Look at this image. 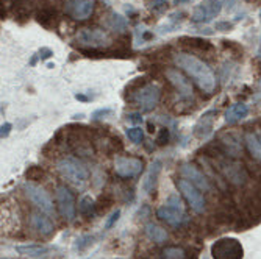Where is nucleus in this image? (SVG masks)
Wrapping results in <instances>:
<instances>
[{
    "label": "nucleus",
    "mask_w": 261,
    "mask_h": 259,
    "mask_svg": "<svg viewBox=\"0 0 261 259\" xmlns=\"http://www.w3.org/2000/svg\"><path fill=\"white\" fill-rule=\"evenodd\" d=\"M174 63L178 69H181L183 72H186V75L189 78H193L196 81V84L205 94L215 92L216 75H215V72H213V69L205 61H202L200 58H197L196 55L189 53V52H183V53L174 55Z\"/></svg>",
    "instance_id": "f257e3e1"
},
{
    "label": "nucleus",
    "mask_w": 261,
    "mask_h": 259,
    "mask_svg": "<svg viewBox=\"0 0 261 259\" xmlns=\"http://www.w3.org/2000/svg\"><path fill=\"white\" fill-rule=\"evenodd\" d=\"M156 217L171 226H180L186 220L185 206L178 195H171L163 206L156 209Z\"/></svg>",
    "instance_id": "f03ea898"
},
{
    "label": "nucleus",
    "mask_w": 261,
    "mask_h": 259,
    "mask_svg": "<svg viewBox=\"0 0 261 259\" xmlns=\"http://www.w3.org/2000/svg\"><path fill=\"white\" fill-rule=\"evenodd\" d=\"M161 88L156 83H146L133 92L132 102L142 111H152L161 100Z\"/></svg>",
    "instance_id": "7ed1b4c3"
},
{
    "label": "nucleus",
    "mask_w": 261,
    "mask_h": 259,
    "mask_svg": "<svg viewBox=\"0 0 261 259\" xmlns=\"http://www.w3.org/2000/svg\"><path fill=\"white\" fill-rule=\"evenodd\" d=\"M75 42L85 49H105V47L111 45V38L108 36L107 32L100 28H82L75 35Z\"/></svg>",
    "instance_id": "20e7f679"
},
{
    "label": "nucleus",
    "mask_w": 261,
    "mask_h": 259,
    "mask_svg": "<svg viewBox=\"0 0 261 259\" xmlns=\"http://www.w3.org/2000/svg\"><path fill=\"white\" fill-rule=\"evenodd\" d=\"M213 259H243L244 248L234 238H222L211 245Z\"/></svg>",
    "instance_id": "39448f33"
},
{
    "label": "nucleus",
    "mask_w": 261,
    "mask_h": 259,
    "mask_svg": "<svg viewBox=\"0 0 261 259\" xmlns=\"http://www.w3.org/2000/svg\"><path fill=\"white\" fill-rule=\"evenodd\" d=\"M58 172L72 184H83L88 180V169L75 158H64L57 164Z\"/></svg>",
    "instance_id": "423d86ee"
},
{
    "label": "nucleus",
    "mask_w": 261,
    "mask_h": 259,
    "mask_svg": "<svg viewBox=\"0 0 261 259\" xmlns=\"http://www.w3.org/2000/svg\"><path fill=\"white\" fill-rule=\"evenodd\" d=\"M23 194L25 197L45 214H54L55 213V205L54 200L50 198L49 192L44 187L35 184V183H25L23 184Z\"/></svg>",
    "instance_id": "0eeeda50"
},
{
    "label": "nucleus",
    "mask_w": 261,
    "mask_h": 259,
    "mask_svg": "<svg viewBox=\"0 0 261 259\" xmlns=\"http://www.w3.org/2000/svg\"><path fill=\"white\" fill-rule=\"evenodd\" d=\"M177 187H178V191L183 194V197L188 202L189 208H191L194 213H197V214L205 213L206 202H205V197L202 195V192H200V189L197 186H194L191 181H188L186 178H180V180H177Z\"/></svg>",
    "instance_id": "6e6552de"
},
{
    "label": "nucleus",
    "mask_w": 261,
    "mask_h": 259,
    "mask_svg": "<svg viewBox=\"0 0 261 259\" xmlns=\"http://www.w3.org/2000/svg\"><path fill=\"white\" fill-rule=\"evenodd\" d=\"M142 169H144V162L135 156H116L114 158V172L121 178H133L138 177Z\"/></svg>",
    "instance_id": "1a4fd4ad"
},
{
    "label": "nucleus",
    "mask_w": 261,
    "mask_h": 259,
    "mask_svg": "<svg viewBox=\"0 0 261 259\" xmlns=\"http://www.w3.org/2000/svg\"><path fill=\"white\" fill-rule=\"evenodd\" d=\"M55 197H57V206L60 214L67 220L72 222L75 219V213H77V206H75V198L72 195L66 186H58L55 191Z\"/></svg>",
    "instance_id": "9d476101"
},
{
    "label": "nucleus",
    "mask_w": 261,
    "mask_h": 259,
    "mask_svg": "<svg viewBox=\"0 0 261 259\" xmlns=\"http://www.w3.org/2000/svg\"><path fill=\"white\" fill-rule=\"evenodd\" d=\"M222 10V2L221 0H202V2L194 8L191 20L193 22H210L211 19H215L219 16Z\"/></svg>",
    "instance_id": "9b49d317"
},
{
    "label": "nucleus",
    "mask_w": 261,
    "mask_h": 259,
    "mask_svg": "<svg viewBox=\"0 0 261 259\" xmlns=\"http://www.w3.org/2000/svg\"><path fill=\"white\" fill-rule=\"evenodd\" d=\"M64 11L75 20H86L94 11V0H63Z\"/></svg>",
    "instance_id": "f8f14e48"
},
{
    "label": "nucleus",
    "mask_w": 261,
    "mask_h": 259,
    "mask_svg": "<svg viewBox=\"0 0 261 259\" xmlns=\"http://www.w3.org/2000/svg\"><path fill=\"white\" fill-rule=\"evenodd\" d=\"M164 75L166 78L169 80V83L178 91V94L183 97V99H191L193 97V86H191V81H189L181 72L180 69H175V67H168L164 70Z\"/></svg>",
    "instance_id": "ddd939ff"
},
{
    "label": "nucleus",
    "mask_w": 261,
    "mask_h": 259,
    "mask_svg": "<svg viewBox=\"0 0 261 259\" xmlns=\"http://www.w3.org/2000/svg\"><path fill=\"white\" fill-rule=\"evenodd\" d=\"M219 170L222 172V175L227 178V181L236 184V186H243L247 181V172L246 169L241 166L240 162L236 161H222L219 164Z\"/></svg>",
    "instance_id": "4468645a"
},
{
    "label": "nucleus",
    "mask_w": 261,
    "mask_h": 259,
    "mask_svg": "<svg viewBox=\"0 0 261 259\" xmlns=\"http://www.w3.org/2000/svg\"><path fill=\"white\" fill-rule=\"evenodd\" d=\"M180 174L183 178H186L188 181H191L194 186H197L200 191H210V183H208V178L203 175V172H200L194 164H183L181 169H180Z\"/></svg>",
    "instance_id": "2eb2a0df"
},
{
    "label": "nucleus",
    "mask_w": 261,
    "mask_h": 259,
    "mask_svg": "<svg viewBox=\"0 0 261 259\" xmlns=\"http://www.w3.org/2000/svg\"><path fill=\"white\" fill-rule=\"evenodd\" d=\"M30 223H32L33 229H36L41 236H50V234L55 231L54 222L41 213H33L30 217Z\"/></svg>",
    "instance_id": "dca6fc26"
},
{
    "label": "nucleus",
    "mask_w": 261,
    "mask_h": 259,
    "mask_svg": "<svg viewBox=\"0 0 261 259\" xmlns=\"http://www.w3.org/2000/svg\"><path fill=\"white\" fill-rule=\"evenodd\" d=\"M215 117H216V111H208L205 112L199 122L196 124V128H194V134L200 139L206 137L211 131H213V124H215Z\"/></svg>",
    "instance_id": "f3484780"
},
{
    "label": "nucleus",
    "mask_w": 261,
    "mask_h": 259,
    "mask_svg": "<svg viewBox=\"0 0 261 259\" xmlns=\"http://www.w3.org/2000/svg\"><path fill=\"white\" fill-rule=\"evenodd\" d=\"M183 45L186 49H189L191 52H202V53H211L215 50L213 44L206 39H200V38H183Z\"/></svg>",
    "instance_id": "a211bd4d"
},
{
    "label": "nucleus",
    "mask_w": 261,
    "mask_h": 259,
    "mask_svg": "<svg viewBox=\"0 0 261 259\" xmlns=\"http://www.w3.org/2000/svg\"><path fill=\"white\" fill-rule=\"evenodd\" d=\"M161 172V161L156 159L152 162V166L144 178V183H142V189H144V192L147 194H152L153 189H155V184H156V180H158V175Z\"/></svg>",
    "instance_id": "6ab92c4d"
},
{
    "label": "nucleus",
    "mask_w": 261,
    "mask_h": 259,
    "mask_svg": "<svg viewBox=\"0 0 261 259\" xmlns=\"http://www.w3.org/2000/svg\"><path fill=\"white\" fill-rule=\"evenodd\" d=\"M249 114V106L246 103H234L231 105L227 112H225V121L227 124H234V122H240L243 119H246Z\"/></svg>",
    "instance_id": "aec40b11"
},
{
    "label": "nucleus",
    "mask_w": 261,
    "mask_h": 259,
    "mask_svg": "<svg viewBox=\"0 0 261 259\" xmlns=\"http://www.w3.org/2000/svg\"><path fill=\"white\" fill-rule=\"evenodd\" d=\"M246 144L250 152V155L255 159H261V133L250 131L246 134Z\"/></svg>",
    "instance_id": "412c9836"
},
{
    "label": "nucleus",
    "mask_w": 261,
    "mask_h": 259,
    "mask_svg": "<svg viewBox=\"0 0 261 259\" xmlns=\"http://www.w3.org/2000/svg\"><path fill=\"white\" fill-rule=\"evenodd\" d=\"M107 27L111 28L113 32H117V33H124L127 32V27H128V22L124 16L117 14V13H110L108 17H107Z\"/></svg>",
    "instance_id": "4be33fe9"
},
{
    "label": "nucleus",
    "mask_w": 261,
    "mask_h": 259,
    "mask_svg": "<svg viewBox=\"0 0 261 259\" xmlns=\"http://www.w3.org/2000/svg\"><path fill=\"white\" fill-rule=\"evenodd\" d=\"M146 234H147V238L155 244H163L168 241V233H166V229L155 223L146 225Z\"/></svg>",
    "instance_id": "5701e85b"
},
{
    "label": "nucleus",
    "mask_w": 261,
    "mask_h": 259,
    "mask_svg": "<svg viewBox=\"0 0 261 259\" xmlns=\"http://www.w3.org/2000/svg\"><path fill=\"white\" fill-rule=\"evenodd\" d=\"M36 19H38V22L41 23V25L45 27V28L57 27V13L52 8H42L38 13Z\"/></svg>",
    "instance_id": "b1692460"
},
{
    "label": "nucleus",
    "mask_w": 261,
    "mask_h": 259,
    "mask_svg": "<svg viewBox=\"0 0 261 259\" xmlns=\"http://www.w3.org/2000/svg\"><path fill=\"white\" fill-rule=\"evenodd\" d=\"M79 213L86 217V219H91L94 217V214H96V203H94V200L91 197H83L79 203Z\"/></svg>",
    "instance_id": "393cba45"
},
{
    "label": "nucleus",
    "mask_w": 261,
    "mask_h": 259,
    "mask_svg": "<svg viewBox=\"0 0 261 259\" xmlns=\"http://www.w3.org/2000/svg\"><path fill=\"white\" fill-rule=\"evenodd\" d=\"M188 253L181 247H166L161 251V259H186Z\"/></svg>",
    "instance_id": "a878e982"
},
{
    "label": "nucleus",
    "mask_w": 261,
    "mask_h": 259,
    "mask_svg": "<svg viewBox=\"0 0 261 259\" xmlns=\"http://www.w3.org/2000/svg\"><path fill=\"white\" fill-rule=\"evenodd\" d=\"M17 251L23 253V254H29V256H41L47 251V247L42 245H25V247H17Z\"/></svg>",
    "instance_id": "bb28decb"
},
{
    "label": "nucleus",
    "mask_w": 261,
    "mask_h": 259,
    "mask_svg": "<svg viewBox=\"0 0 261 259\" xmlns=\"http://www.w3.org/2000/svg\"><path fill=\"white\" fill-rule=\"evenodd\" d=\"M127 136H128V139L132 140V142L141 144L142 139H144V131H142L141 127H133V128H128L127 130Z\"/></svg>",
    "instance_id": "cd10ccee"
},
{
    "label": "nucleus",
    "mask_w": 261,
    "mask_h": 259,
    "mask_svg": "<svg viewBox=\"0 0 261 259\" xmlns=\"http://www.w3.org/2000/svg\"><path fill=\"white\" fill-rule=\"evenodd\" d=\"M168 140H169V130L168 128H161L158 136H156V144L164 146V144H168Z\"/></svg>",
    "instance_id": "c85d7f7f"
},
{
    "label": "nucleus",
    "mask_w": 261,
    "mask_h": 259,
    "mask_svg": "<svg viewBox=\"0 0 261 259\" xmlns=\"http://www.w3.org/2000/svg\"><path fill=\"white\" fill-rule=\"evenodd\" d=\"M119 216H121V211H119V209H116L114 213L108 217V220H107V223H105V229H110V228L117 222V219H119Z\"/></svg>",
    "instance_id": "c756f323"
},
{
    "label": "nucleus",
    "mask_w": 261,
    "mask_h": 259,
    "mask_svg": "<svg viewBox=\"0 0 261 259\" xmlns=\"http://www.w3.org/2000/svg\"><path fill=\"white\" fill-rule=\"evenodd\" d=\"M230 28H231V23H230V22H218V23H216V30L228 32Z\"/></svg>",
    "instance_id": "7c9ffc66"
},
{
    "label": "nucleus",
    "mask_w": 261,
    "mask_h": 259,
    "mask_svg": "<svg viewBox=\"0 0 261 259\" xmlns=\"http://www.w3.org/2000/svg\"><path fill=\"white\" fill-rule=\"evenodd\" d=\"M54 53H52V50L50 49H41L39 50V58L41 60H47V58H50Z\"/></svg>",
    "instance_id": "2f4dec72"
},
{
    "label": "nucleus",
    "mask_w": 261,
    "mask_h": 259,
    "mask_svg": "<svg viewBox=\"0 0 261 259\" xmlns=\"http://www.w3.org/2000/svg\"><path fill=\"white\" fill-rule=\"evenodd\" d=\"M128 119L132 121V122H142V117H141V114H130L128 116Z\"/></svg>",
    "instance_id": "473e14b6"
},
{
    "label": "nucleus",
    "mask_w": 261,
    "mask_h": 259,
    "mask_svg": "<svg viewBox=\"0 0 261 259\" xmlns=\"http://www.w3.org/2000/svg\"><path fill=\"white\" fill-rule=\"evenodd\" d=\"M10 130H11V125L10 124L2 125V137H7L10 134Z\"/></svg>",
    "instance_id": "72a5a7b5"
},
{
    "label": "nucleus",
    "mask_w": 261,
    "mask_h": 259,
    "mask_svg": "<svg viewBox=\"0 0 261 259\" xmlns=\"http://www.w3.org/2000/svg\"><path fill=\"white\" fill-rule=\"evenodd\" d=\"M247 2H252V4H261V0H247Z\"/></svg>",
    "instance_id": "f704fd0d"
},
{
    "label": "nucleus",
    "mask_w": 261,
    "mask_h": 259,
    "mask_svg": "<svg viewBox=\"0 0 261 259\" xmlns=\"http://www.w3.org/2000/svg\"><path fill=\"white\" fill-rule=\"evenodd\" d=\"M259 197H261V187H259Z\"/></svg>",
    "instance_id": "c9c22d12"
}]
</instances>
